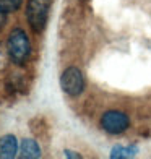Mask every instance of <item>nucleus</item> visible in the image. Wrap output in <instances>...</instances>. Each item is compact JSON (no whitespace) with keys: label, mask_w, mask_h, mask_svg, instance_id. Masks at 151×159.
Returning <instances> with one entry per match:
<instances>
[{"label":"nucleus","mask_w":151,"mask_h":159,"mask_svg":"<svg viewBox=\"0 0 151 159\" xmlns=\"http://www.w3.org/2000/svg\"><path fill=\"white\" fill-rule=\"evenodd\" d=\"M18 153V141L13 135H5L0 138V157L11 159Z\"/></svg>","instance_id":"nucleus-5"},{"label":"nucleus","mask_w":151,"mask_h":159,"mask_svg":"<svg viewBox=\"0 0 151 159\" xmlns=\"http://www.w3.org/2000/svg\"><path fill=\"white\" fill-rule=\"evenodd\" d=\"M21 159H36V157H41V148L39 144L36 143L31 138H25L20 144V154Z\"/></svg>","instance_id":"nucleus-6"},{"label":"nucleus","mask_w":151,"mask_h":159,"mask_svg":"<svg viewBox=\"0 0 151 159\" xmlns=\"http://www.w3.org/2000/svg\"><path fill=\"white\" fill-rule=\"evenodd\" d=\"M60 86L65 94L75 98L78 94H81L85 89V78L83 73L75 67H70L62 73L60 76Z\"/></svg>","instance_id":"nucleus-3"},{"label":"nucleus","mask_w":151,"mask_h":159,"mask_svg":"<svg viewBox=\"0 0 151 159\" xmlns=\"http://www.w3.org/2000/svg\"><path fill=\"white\" fill-rule=\"evenodd\" d=\"M136 153L135 146H116L111 153V157H133Z\"/></svg>","instance_id":"nucleus-7"},{"label":"nucleus","mask_w":151,"mask_h":159,"mask_svg":"<svg viewBox=\"0 0 151 159\" xmlns=\"http://www.w3.org/2000/svg\"><path fill=\"white\" fill-rule=\"evenodd\" d=\"M128 125H130L128 117L124 112H119V111H109L101 119V127L111 135H119L122 132H125Z\"/></svg>","instance_id":"nucleus-4"},{"label":"nucleus","mask_w":151,"mask_h":159,"mask_svg":"<svg viewBox=\"0 0 151 159\" xmlns=\"http://www.w3.org/2000/svg\"><path fill=\"white\" fill-rule=\"evenodd\" d=\"M65 156H68V157H80V154H73V151H65Z\"/></svg>","instance_id":"nucleus-11"},{"label":"nucleus","mask_w":151,"mask_h":159,"mask_svg":"<svg viewBox=\"0 0 151 159\" xmlns=\"http://www.w3.org/2000/svg\"><path fill=\"white\" fill-rule=\"evenodd\" d=\"M52 0H30L26 8V16L30 21V26L36 33H39L44 30V26L47 23L49 10Z\"/></svg>","instance_id":"nucleus-2"},{"label":"nucleus","mask_w":151,"mask_h":159,"mask_svg":"<svg viewBox=\"0 0 151 159\" xmlns=\"http://www.w3.org/2000/svg\"><path fill=\"white\" fill-rule=\"evenodd\" d=\"M5 21H7V13H3L2 10H0V28L5 25Z\"/></svg>","instance_id":"nucleus-9"},{"label":"nucleus","mask_w":151,"mask_h":159,"mask_svg":"<svg viewBox=\"0 0 151 159\" xmlns=\"http://www.w3.org/2000/svg\"><path fill=\"white\" fill-rule=\"evenodd\" d=\"M23 0H0V10L3 13H11V11H16Z\"/></svg>","instance_id":"nucleus-8"},{"label":"nucleus","mask_w":151,"mask_h":159,"mask_svg":"<svg viewBox=\"0 0 151 159\" xmlns=\"http://www.w3.org/2000/svg\"><path fill=\"white\" fill-rule=\"evenodd\" d=\"M7 54L15 63H25L31 54V42L23 30H13L7 41Z\"/></svg>","instance_id":"nucleus-1"},{"label":"nucleus","mask_w":151,"mask_h":159,"mask_svg":"<svg viewBox=\"0 0 151 159\" xmlns=\"http://www.w3.org/2000/svg\"><path fill=\"white\" fill-rule=\"evenodd\" d=\"M3 65H5V55H3L2 50H0V68H3Z\"/></svg>","instance_id":"nucleus-10"}]
</instances>
